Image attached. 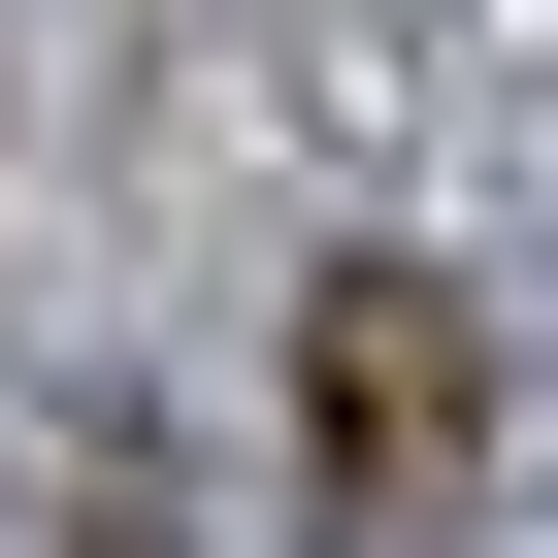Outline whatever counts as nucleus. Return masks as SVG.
Masks as SVG:
<instances>
[{
	"label": "nucleus",
	"mask_w": 558,
	"mask_h": 558,
	"mask_svg": "<svg viewBox=\"0 0 558 558\" xmlns=\"http://www.w3.org/2000/svg\"><path fill=\"white\" fill-rule=\"evenodd\" d=\"M296 427H329V525H362V558H427V525H460V460H493V329L427 296V263H329V296H296Z\"/></svg>",
	"instance_id": "f257e3e1"
}]
</instances>
